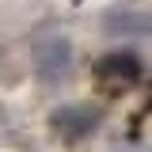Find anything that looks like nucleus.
<instances>
[{
  "label": "nucleus",
  "instance_id": "obj_3",
  "mask_svg": "<svg viewBox=\"0 0 152 152\" xmlns=\"http://www.w3.org/2000/svg\"><path fill=\"white\" fill-rule=\"evenodd\" d=\"M69 69H72V46H69L65 38H46V42L34 46V72L42 76V80L57 84Z\"/></svg>",
  "mask_w": 152,
  "mask_h": 152
},
{
  "label": "nucleus",
  "instance_id": "obj_1",
  "mask_svg": "<svg viewBox=\"0 0 152 152\" xmlns=\"http://www.w3.org/2000/svg\"><path fill=\"white\" fill-rule=\"evenodd\" d=\"M99 122H103V114H99V107H91V103H69V107H57V110L50 114V129H53L57 137H65V141L88 137Z\"/></svg>",
  "mask_w": 152,
  "mask_h": 152
},
{
  "label": "nucleus",
  "instance_id": "obj_2",
  "mask_svg": "<svg viewBox=\"0 0 152 152\" xmlns=\"http://www.w3.org/2000/svg\"><path fill=\"white\" fill-rule=\"evenodd\" d=\"M95 80L107 84V88H114V91H122V88H129L133 80H141V57L129 53V50L99 57L95 61Z\"/></svg>",
  "mask_w": 152,
  "mask_h": 152
}]
</instances>
